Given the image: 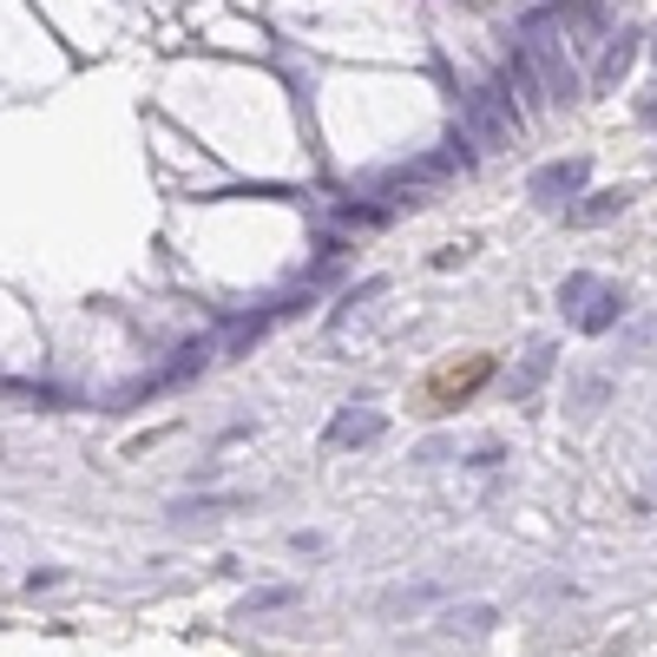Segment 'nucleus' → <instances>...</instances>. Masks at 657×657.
<instances>
[{
    "mask_svg": "<svg viewBox=\"0 0 657 657\" xmlns=\"http://www.w3.org/2000/svg\"><path fill=\"white\" fill-rule=\"evenodd\" d=\"M526 59H533V72L546 79V92L553 99H579V66H573V53H566V20L559 13H526Z\"/></svg>",
    "mask_w": 657,
    "mask_h": 657,
    "instance_id": "nucleus-1",
    "label": "nucleus"
},
{
    "mask_svg": "<svg viewBox=\"0 0 657 657\" xmlns=\"http://www.w3.org/2000/svg\"><path fill=\"white\" fill-rule=\"evenodd\" d=\"M520 125H526V112L513 105V92L507 86H467V99H461V132L474 138V145H513L520 138Z\"/></svg>",
    "mask_w": 657,
    "mask_h": 657,
    "instance_id": "nucleus-2",
    "label": "nucleus"
},
{
    "mask_svg": "<svg viewBox=\"0 0 657 657\" xmlns=\"http://www.w3.org/2000/svg\"><path fill=\"white\" fill-rule=\"evenodd\" d=\"M586 178H592V165L586 158H553V165H540L533 171V204H566V197H579L586 191Z\"/></svg>",
    "mask_w": 657,
    "mask_h": 657,
    "instance_id": "nucleus-3",
    "label": "nucleus"
},
{
    "mask_svg": "<svg viewBox=\"0 0 657 657\" xmlns=\"http://www.w3.org/2000/svg\"><path fill=\"white\" fill-rule=\"evenodd\" d=\"M382 428H388V421H382L375 408H362V415L349 408V415L329 421V448H369V441H382Z\"/></svg>",
    "mask_w": 657,
    "mask_h": 657,
    "instance_id": "nucleus-4",
    "label": "nucleus"
},
{
    "mask_svg": "<svg viewBox=\"0 0 657 657\" xmlns=\"http://www.w3.org/2000/svg\"><path fill=\"white\" fill-rule=\"evenodd\" d=\"M619 316H625V290H612V283H599V290H592V303H586V309H579L573 322H579L586 336H605V329H612Z\"/></svg>",
    "mask_w": 657,
    "mask_h": 657,
    "instance_id": "nucleus-5",
    "label": "nucleus"
},
{
    "mask_svg": "<svg viewBox=\"0 0 657 657\" xmlns=\"http://www.w3.org/2000/svg\"><path fill=\"white\" fill-rule=\"evenodd\" d=\"M211 349H217V342H211V336H204V342H184V349H178V362H171V369H165V375H151V382H145V395H158V388H178V382H184V375H197V369H204V362H211Z\"/></svg>",
    "mask_w": 657,
    "mask_h": 657,
    "instance_id": "nucleus-6",
    "label": "nucleus"
},
{
    "mask_svg": "<svg viewBox=\"0 0 657 657\" xmlns=\"http://www.w3.org/2000/svg\"><path fill=\"white\" fill-rule=\"evenodd\" d=\"M507 92H520L526 105H540V92H546V79L533 72V59H526V53H513V59H507Z\"/></svg>",
    "mask_w": 657,
    "mask_h": 657,
    "instance_id": "nucleus-7",
    "label": "nucleus"
},
{
    "mask_svg": "<svg viewBox=\"0 0 657 657\" xmlns=\"http://www.w3.org/2000/svg\"><path fill=\"white\" fill-rule=\"evenodd\" d=\"M619 211H625V191H599L592 204H573V224L592 230V224H605V217H619Z\"/></svg>",
    "mask_w": 657,
    "mask_h": 657,
    "instance_id": "nucleus-8",
    "label": "nucleus"
},
{
    "mask_svg": "<svg viewBox=\"0 0 657 657\" xmlns=\"http://www.w3.org/2000/svg\"><path fill=\"white\" fill-rule=\"evenodd\" d=\"M546 375H553V349H546V342H540V349H533V355H526V369H520V375H513V395H533V388H540V382H546Z\"/></svg>",
    "mask_w": 657,
    "mask_h": 657,
    "instance_id": "nucleus-9",
    "label": "nucleus"
},
{
    "mask_svg": "<svg viewBox=\"0 0 657 657\" xmlns=\"http://www.w3.org/2000/svg\"><path fill=\"white\" fill-rule=\"evenodd\" d=\"M592 290H599V276H592V270H579V276H566V290H559V309H573V316H579V309L592 303Z\"/></svg>",
    "mask_w": 657,
    "mask_h": 657,
    "instance_id": "nucleus-10",
    "label": "nucleus"
},
{
    "mask_svg": "<svg viewBox=\"0 0 657 657\" xmlns=\"http://www.w3.org/2000/svg\"><path fill=\"white\" fill-rule=\"evenodd\" d=\"M276 605H296V592H290V586H276V592H250V599H243V619H250V612H276Z\"/></svg>",
    "mask_w": 657,
    "mask_h": 657,
    "instance_id": "nucleus-11",
    "label": "nucleus"
},
{
    "mask_svg": "<svg viewBox=\"0 0 657 657\" xmlns=\"http://www.w3.org/2000/svg\"><path fill=\"white\" fill-rule=\"evenodd\" d=\"M625 66H632V39L619 33V46L605 53V79H625Z\"/></svg>",
    "mask_w": 657,
    "mask_h": 657,
    "instance_id": "nucleus-12",
    "label": "nucleus"
}]
</instances>
